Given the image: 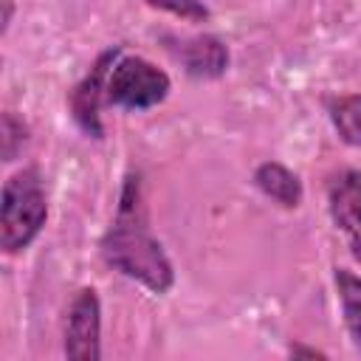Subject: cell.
I'll return each instance as SVG.
<instances>
[{
  "instance_id": "1",
  "label": "cell",
  "mask_w": 361,
  "mask_h": 361,
  "mask_svg": "<svg viewBox=\"0 0 361 361\" xmlns=\"http://www.w3.org/2000/svg\"><path fill=\"white\" fill-rule=\"evenodd\" d=\"M99 251L113 271L144 285L158 296L169 293L175 285V265L149 226V212L138 169H130L121 180L116 214L107 231L102 234Z\"/></svg>"
},
{
  "instance_id": "2",
  "label": "cell",
  "mask_w": 361,
  "mask_h": 361,
  "mask_svg": "<svg viewBox=\"0 0 361 361\" xmlns=\"http://www.w3.org/2000/svg\"><path fill=\"white\" fill-rule=\"evenodd\" d=\"M48 220V192L39 166H23L0 192V248L14 257L25 251Z\"/></svg>"
},
{
  "instance_id": "3",
  "label": "cell",
  "mask_w": 361,
  "mask_h": 361,
  "mask_svg": "<svg viewBox=\"0 0 361 361\" xmlns=\"http://www.w3.org/2000/svg\"><path fill=\"white\" fill-rule=\"evenodd\" d=\"M169 90V73L138 54H121L107 76V104L121 110H152L166 102Z\"/></svg>"
},
{
  "instance_id": "4",
  "label": "cell",
  "mask_w": 361,
  "mask_h": 361,
  "mask_svg": "<svg viewBox=\"0 0 361 361\" xmlns=\"http://www.w3.org/2000/svg\"><path fill=\"white\" fill-rule=\"evenodd\" d=\"M121 54H124V45L104 48L87 68V73L68 90V113L85 138H93V141L104 138L102 107L107 104V76Z\"/></svg>"
},
{
  "instance_id": "5",
  "label": "cell",
  "mask_w": 361,
  "mask_h": 361,
  "mask_svg": "<svg viewBox=\"0 0 361 361\" xmlns=\"http://www.w3.org/2000/svg\"><path fill=\"white\" fill-rule=\"evenodd\" d=\"M62 353L71 361L102 358V299L96 288H79L68 305Z\"/></svg>"
},
{
  "instance_id": "6",
  "label": "cell",
  "mask_w": 361,
  "mask_h": 361,
  "mask_svg": "<svg viewBox=\"0 0 361 361\" xmlns=\"http://www.w3.org/2000/svg\"><path fill=\"white\" fill-rule=\"evenodd\" d=\"M327 212L361 265V169H338L327 178Z\"/></svg>"
},
{
  "instance_id": "7",
  "label": "cell",
  "mask_w": 361,
  "mask_h": 361,
  "mask_svg": "<svg viewBox=\"0 0 361 361\" xmlns=\"http://www.w3.org/2000/svg\"><path fill=\"white\" fill-rule=\"evenodd\" d=\"M169 56L180 62L189 79H220L228 71L231 54L228 45L214 34H195V37H166Z\"/></svg>"
},
{
  "instance_id": "8",
  "label": "cell",
  "mask_w": 361,
  "mask_h": 361,
  "mask_svg": "<svg viewBox=\"0 0 361 361\" xmlns=\"http://www.w3.org/2000/svg\"><path fill=\"white\" fill-rule=\"evenodd\" d=\"M251 183L282 209H299L305 200V186H302L299 175L279 161H262L254 169Z\"/></svg>"
},
{
  "instance_id": "9",
  "label": "cell",
  "mask_w": 361,
  "mask_h": 361,
  "mask_svg": "<svg viewBox=\"0 0 361 361\" xmlns=\"http://www.w3.org/2000/svg\"><path fill=\"white\" fill-rule=\"evenodd\" d=\"M333 282H336V296H338V305H341L344 327H347L355 350L361 353V276L350 268L336 265L333 268Z\"/></svg>"
},
{
  "instance_id": "10",
  "label": "cell",
  "mask_w": 361,
  "mask_h": 361,
  "mask_svg": "<svg viewBox=\"0 0 361 361\" xmlns=\"http://www.w3.org/2000/svg\"><path fill=\"white\" fill-rule=\"evenodd\" d=\"M327 116L338 138L347 147L361 149V93H341L327 99Z\"/></svg>"
},
{
  "instance_id": "11",
  "label": "cell",
  "mask_w": 361,
  "mask_h": 361,
  "mask_svg": "<svg viewBox=\"0 0 361 361\" xmlns=\"http://www.w3.org/2000/svg\"><path fill=\"white\" fill-rule=\"evenodd\" d=\"M25 144H28V124L14 110H6L3 121H0V155H3V161L11 164L23 152Z\"/></svg>"
},
{
  "instance_id": "12",
  "label": "cell",
  "mask_w": 361,
  "mask_h": 361,
  "mask_svg": "<svg viewBox=\"0 0 361 361\" xmlns=\"http://www.w3.org/2000/svg\"><path fill=\"white\" fill-rule=\"evenodd\" d=\"M149 8H158V11H166L172 17H180L186 23H206L212 17L209 6L203 0H144Z\"/></svg>"
},
{
  "instance_id": "13",
  "label": "cell",
  "mask_w": 361,
  "mask_h": 361,
  "mask_svg": "<svg viewBox=\"0 0 361 361\" xmlns=\"http://www.w3.org/2000/svg\"><path fill=\"white\" fill-rule=\"evenodd\" d=\"M290 355L299 358V355H307V358H327V353L316 350V347H302V344H290Z\"/></svg>"
},
{
  "instance_id": "14",
  "label": "cell",
  "mask_w": 361,
  "mask_h": 361,
  "mask_svg": "<svg viewBox=\"0 0 361 361\" xmlns=\"http://www.w3.org/2000/svg\"><path fill=\"white\" fill-rule=\"evenodd\" d=\"M8 23H11V0H3V34L8 31Z\"/></svg>"
}]
</instances>
